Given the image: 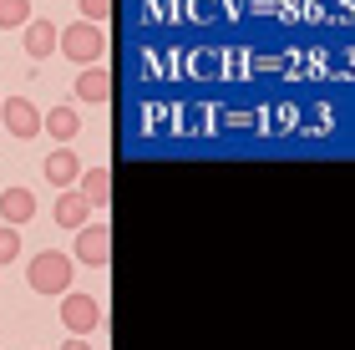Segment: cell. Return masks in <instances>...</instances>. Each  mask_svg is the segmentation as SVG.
Here are the masks:
<instances>
[{
	"label": "cell",
	"instance_id": "6da1fadb",
	"mask_svg": "<svg viewBox=\"0 0 355 350\" xmlns=\"http://www.w3.org/2000/svg\"><path fill=\"white\" fill-rule=\"evenodd\" d=\"M71 264H76L71 254H61V249H41L36 259H31V269H26V284H31L36 295H67V290H71V274H76Z\"/></svg>",
	"mask_w": 355,
	"mask_h": 350
},
{
	"label": "cell",
	"instance_id": "7a4b0ae2",
	"mask_svg": "<svg viewBox=\"0 0 355 350\" xmlns=\"http://www.w3.org/2000/svg\"><path fill=\"white\" fill-rule=\"evenodd\" d=\"M61 56H67V61H76V67H96V61H102L107 56V30L102 26H67V30H61Z\"/></svg>",
	"mask_w": 355,
	"mask_h": 350
},
{
	"label": "cell",
	"instance_id": "3957f363",
	"mask_svg": "<svg viewBox=\"0 0 355 350\" xmlns=\"http://www.w3.org/2000/svg\"><path fill=\"white\" fill-rule=\"evenodd\" d=\"M61 320H67L71 335H92V330L102 325V305H96L92 295H71L67 290V299H61Z\"/></svg>",
	"mask_w": 355,
	"mask_h": 350
},
{
	"label": "cell",
	"instance_id": "277c9868",
	"mask_svg": "<svg viewBox=\"0 0 355 350\" xmlns=\"http://www.w3.org/2000/svg\"><path fill=\"white\" fill-rule=\"evenodd\" d=\"M76 259L92 264V269H102L112 259V229L107 224H87V229H76Z\"/></svg>",
	"mask_w": 355,
	"mask_h": 350
},
{
	"label": "cell",
	"instance_id": "5b68a950",
	"mask_svg": "<svg viewBox=\"0 0 355 350\" xmlns=\"http://www.w3.org/2000/svg\"><path fill=\"white\" fill-rule=\"evenodd\" d=\"M56 21H41V15H31V26L21 30V46H26V56L31 61H46V56H51L56 51Z\"/></svg>",
	"mask_w": 355,
	"mask_h": 350
},
{
	"label": "cell",
	"instance_id": "8992f818",
	"mask_svg": "<svg viewBox=\"0 0 355 350\" xmlns=\"http://www.w3.org/2000/svg\"><path fill=\"white\" fill-rule=\"evenodd\" d=\"M0 218H6L10 229H21L36 218V193L31 188H0Z\"/></svg>",
	"mask_w": 355,
	"mask_h": 350
},
{
	"label": "cell",
	"instance_id": "52a82bcc",
	"mask_svg": "<svg viewBox=\"0 0 355 350\" xmlns=\"http://www.w3.org/2000/svg\"><path fill=\"white\" fill-rule=\"evenodd\" d=\"M0 117H6L10 137H36V132H41V112H36V107H31L26 97H10V102H0Z\"/></svg>",
	"mask_w": 355,
	"mask_h": 350
},
{
	"label": "cell",
	"instance_id": "ba28073f",
	"mask_svg": "<svg viewBox=\"0 0 355 350\" xmlns=\"http://www.w3.org/2000/svg\"><path fill=\"white\" fill-rule=\"evenodd\" d=\"M41 173H46V183H51V188H71L76 178H82V168H76V152H71V148H56V152H46Z\"/></svg>",
	"mask_w": 355,
	"mask_h": 350
},
{
	"label": "cell",
	"instance_id": "9c48e42d",
	"mask_svg": "<svg viewBox=\"0 0 355 350\" xmlns=\"http://www.w3.org/2000/svg\"><path fill=\"white\" fill-rule=\"evenodd\" d=\"M41 132L51 142H71L82 132V117H76V107H51V112H41Z\"/></svg>",
	"mask_w": 355,
	"mask_h": 350
},
{
	"label": "cell",
	"instance_id": "30bf717a",
	"mask_svg": "<svg viewBox=\"0 0 355 350\" xmlns=\"http://www.w3.org/2000/svg\"><path fill=\"white\" fill-rule=\"evenodd\" d=\"M107 97H112L107 67H82V76H76V102H96V107H102Z\"/></svg>",
	"mask_w": 355,
	"mask_h": 350
},
{
	"label": "cell",
	"instance_id": "8fae6325",
	"mask_svg": "<svg viewBox=\"0 0 355 350\" xmlns=\"http://www.w3.org/2000/svg\"><path fill=\"white\" fill-rule=\"evenodd\" d=\"M76 183H82L76 193H82L92 209H107V203H112V168H87Z\"/></svg>",
	"mask_w": 355,
	"mask_h": 350
},
{
	"label": "cell",
	"instance_id": "7c38bea8",
	"mask_svg": "<svg viewBox=\"0 0 355 350\" xmlns=\"http://www.w3.org/2000/svg\"><path fill=\"white\" fill-rule=\"evenodd\" d=\"M87 218H92V203L82 193H61L56 198V224L61 229H87Z\"/></svg>",
	"mask_w": 355,
	"mask_h": 350
},
{
	"label": "cell",
	"instance_id": "4fadbf2b",
	"mask_svg": "<svg viewBox=\"0 0 355 350\" xmlns=\"http://www.w3.org/2000/svg\"><path fill=\"white\" fill-rule=\"evenodd\" d=\"M31 26V0H0V30H26Z\"/></svg>",
	"mask_w": 355,
	"mask_h": 350
},
{
	"label": "cell",
	"instance_id": "5bb4252c",
	"mask_svg": "<svg viewBox=\"0 0 355 350\" xmlns=\"http://www.w3.org/2000/svg\"><path fill=\"white\" fill-rule=\"evenodd\" d=\"M76 6H82L87 26H107V15H112V0H76Z\"/></svg>",
	"mask_w": 355,
	"mask_h": 350
},
{
	"label": "cell",
	"instance_id": "9a60e30c",
	"mask_svg": "<svg viewBox=\"0 0 355 350\" xmlns=\"http://www.w3.org/2000/svg\"><path fill=\"white\" fill-rule=\"evenodd\" d=\"M15 254H21V229H0V269H6L10 259H15Z\"/></svg>",
	"mask_w": 355,
	"mask_h": 350
},
{
	"label": "cell",
	"instance_id": "2e32d148",
	"mask_svg": "<svg viewBox=\"0 0 355 350\" xmlns=\"http://www.w3.org/2000/svg\"><path fill=\"white\" fill-rule=\"evenodd\" d=\"M61 350H92V345H87L82 335H71V340H67V345H61Z\"/></svg>",
	"mask_w": 355,
	"mask_h": 350
}]
</instances>
